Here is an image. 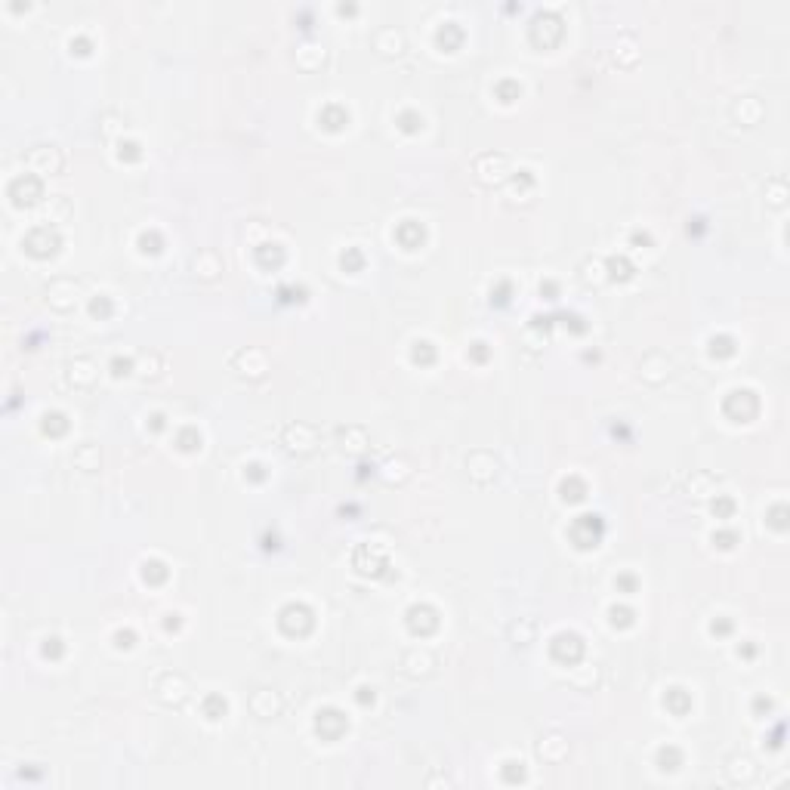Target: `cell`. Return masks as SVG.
<instances>
[{
  "instance_id": "6",
  "label": "cell",
  "mask_w": 790,
  "mask_h": 790,
  "mask_svg": "<svg viewBox=\"0 0 790 790\" xmlns=\"http://www.w3.org/2000/svg\"><path fill=\"white\" fill-rule=\"evenodd\" d=\"M497 457L494 454H488V451H476V454H469L467 457V472H469V479H476L479 485H485V482H491L497 476Z\"/></svg>"
},
{
  "instance_id": "9",
  "label": "cell",
  "mask_w": 790,
  "mask_h": 790,
  "mask_svg": "<svg viewBox=\"0 0 790 790\" xmlns=\"http://www.w3.org/2000/svg\"><path fill=\"white\" fill-rule=\"evenodd\" d=\"M46 300H50V306H56V309H71L74 300H78V281H71V278H62V281L50 284V291H46Z\"/></svg>"
},
{
  "instance_id": "10",
  "label": "cell",
  "mask_w": 790,
  "mask_h": 790,
  "mask_svg": "<svg viewBox=\"0 0 790 790\" xmlns=\"http://www.w3.org/2000/svg\"><path fill=\"white\" fill-rule=\"evenodd\" d=\"M337 442L346 454H365L370 448V439L361 426H343V430L337 432Z\"/></svg>"
},
{
  "instance_id": "5",
  "label": "cell",
  "mask_w": 790,
  "mask_h": 790,
  "mask_svg": "<svg viewBox=\"0 0 790 790\" xmlns=\"http://www.w3.org/2000/svg\"><path fill=\"white\" fill-rule=\"evenodd\" d=\"M247 707L254 710V717H259V719H272V717H278V713H281L284 701H281V695L272 692V689H256V692L247 698Z\"/></svg>"
},
{
  "instance_id": "18",
  "label": "cell",
  "mask_w": 790,
  "mask_h": 790,
  "mask_svg": "<svg viewBox=\"0 0 790 790\" xmlns=\"http://www.w3.org/2000/svg\"><path fill=\"white\" fill-rule=\"evenodd\" d=\"M219 272H222V266H219L217 254H210V250H204V254H198V256H194V275H201V278H217Z\"/></svg>"
},
{
  "instance_id": "24",
  "label": "cell",
  "mask_w": 790,
  "mask_h": 790,
  "mask_svg": "<svg viewBox=\"0 0 790 790\" xmlns=\"http://www.w3.org/2000/svg\"><path fill=\"white\" fill-rule=\"evenodd\" d=\"M583 281H587V284H602V281H606V269H602L599 259L583 263Z\"/></svg>"
},
{
  "instance_id": "13",
  "label": "cell",
  "mask_w": 790,
  "mask_h": 790,
  "mask_svg": "<svg viewBox=\"0 0 790 790\" xmlns=\"http://www.w3.org/2000/svg\"><path fill=\"white\" fill-rule=\"evenodd\" d=\"M726 772H729V778H732L735 784H750V781L757 778V766L750 763L747 757H735V759H729Z\"/></svg>"
},
{
  "instance_id": "20",
  "label": "cell",
  "mask_w": 790,
  "mask_h": 790,
  "mask_svg": "<svg viewBox=\"0 0 790 790\" xmlns=\"http://www.w3.org/2000/svg\"><path fill=\"white\" fill-rule=\"evenodd\" d=\"M68 213H71V207L65 198H50L43 204V219H50V222H65Z\"/></svg>"
},
{
  "instance_id": "11",
  "label": "cell",
  "mask_w": 790,
  "mask_h": 790,
  "mask_svg": "<svg viewBox=\"0 0 790 790\" xmlns=\"http://www.w3.org/2000/svg\"><path fill=\"white\" fill-rule=\"evenodd\" d=\"M670 361H667V355H661V352H655V355H648L643 365H639V374H643L645 383H664L667 377H670Z\"/></svg>"
},
{
  "instance_id": "27",
  "label": "cell",
  "mask_w": 790,
  "mask_h": 790,
  "mask_svg": "<svg viewBox=\"0 0 790 790\" xmlns=\"http://www.w3.org/2000/svg\"><path fill=\"white\" fill-rule=\"evenodd\" d=\"M118 130H124V124H118V118H111V115H108V118H105V124H102V133H105V136H115Z\"/></svg>"
},
{
  "instance_id": "4",
  "label": "cell",
  "mask_w": 790,
  "mask_h": 790,
  "mask_svg": "<svg viewBox=\"0 0 790 790\" xmlns=\"http://www.w3.org/2000/svg\"><path fill=\"white\" fill-rule=\"evenodd\" d=\"M28 167L34 173H59L62 170V152L56 145H37L28 152Z\"/></svg>"
},
{
  "instance_id": "8",
  "label": "cell",
  "mask_w": 790,
  "mask_h": 790,
  "mask_svg": "<svg viewBox=\"0 0 790 790\" xmlns=\"http://www.w3.org/2000/svg\"><path fill=\"white\" fill-rule=\"evenodd\" d=\"M432 667H435L432 655H430V652H420V648H414V652H407V655L402 658V673L414 676V680H426V676L432 673Z\"/></svg>"
},
{
  "instance_id": "22",
  "label": "cell",
  "mask_w": 790,
  "mask_h": 790,
  "mask_svg": "<svg viewBox=\"0 0 790 790\" xmlns=\"http://www.w3.org/2000/svg\"><path fill=\"white\" fill-rule=\"evenodd\" d=\"M596 680H599V670H596V667H590V664H583V667H578V670L571 673V682L578 685V689H593Z\"/></svg>"
},
{
  "instance_id": "2",
  "label": "cell",
  "mask_w": 790,
  "mask_h": 790,
  "mask_svg": "<svg viewBox=\"0 0 790 790\" xmlns=\"http://www.w3.org/2000/svg\"><path fill=\"white\" fill-rule=\"evenodd\" d=\"M281 445L291 454H312L318 448V432L309 423H287L281 430Z\"/></svg>"
},
{
  "instance_id": "21",
  "label": "cell",
  "mask_w": 790,
  "mask_h": 790,
  "mask_svg": "<svg viewBox=\"0 0 790 790\" xmlns=\"http://www.w3.org/2000/svg\"><path fill=\"white\" fill-rule=\"evenodd\" d=\"M713 485H717V479H713L710 472H695V476L689 479V491H692L695 497H710Z\"/></svg>"
},
{
  "instance_id": "15",
  "label": "cell",
  "mask_w": 790,
  "mask_h": 790,
  "mask_svg": "<svg viewBox=\"0 0 790 790\" xmlns=\"http://www.w3.org/2000/svg\"><path fill=\"white\" fill-rule=\"evenodd\" d=\"M374 46L383 56H398V53H402V46H405V41H402V34H398L395 28H383V31L374 37Z\"/></svg>"
},
{
  "instance_id": "14",
  "label": "cell",
  "mask_w": 790,
  "mask_h": 790,
  "mask_svg": "<svg viewBox=\"0 0 790 790\" xmlns=\"http://www.w3.org/2000/svg\"><path fill=\"white\" fill-rule=\"evenodd\" d=\"M537 754H541L546 763H559V759L568 754V741L559 738V735H550V738H544L541 744H537Z\"/></svg>"
},
{
  "instance_id": "1",
  "label": "cell",
  "mask_w": 790,
  "mask_h": 790,
  "mask_svg": "<svg viewBox=\"0 0 790 790\" xmlns=\"http://www.w3.org/2000/svg\"><path fill=\"white\" fill-rule=\"evenodd\" d=\"M472 173H476V180L482 185H504L509 180V173H513V164H509L506 155H479L476 164H472Z\"/></svg>"
},
{
  "instance_id": "26",
  "label": "cell",
  "mask_w": 790,
  "mask_h": 790,
  "mask_svg": "<svg viewBox=\"0 0 790 790\" xmlns=\"http://www.w3.org/2000/svg\"><path fill=\"white\" fill-rule=\"evenodd\" d=\"M769 201H772L775 207H781V204H784V185L778 182V180L772 182V192H769Z\"/></svg>"
},
{
  "instance_id": "19",
  "label": "cell",
  "mask_w": 790,
  "mask_h": 790,
  "mask_svg": "<svg viewBox=\"0 0 790 790\" xmlns=\"http://www.w3.org/2000/svg\"><path fill=\"white\" fill-rule=\"evenodd\" d=\"M534 620H528V618H522V620H516L513 627H509V639H513L516 645H528V643H534Z\"/></svg>"
},
{
  "instance_id": "23",
  "label": "cell",
  "mask_w": 790,
  "mask_h": 790,
  "mask_svg": "<svg viewBox=\"0 0 790 790\" xmlns=\"http://www.w3.org/2000/svg\"><path fill=\"white\" fill-rule=\"evenodd\" d=\"M383 476H386V482H405L407 476H411V469H407L405 460H389L383 467Z\"/></svg>"
},
{
  "instance_id": "3",
  "label": "cell",
  "mask_w": 790,
  "mask_h": 790,
  "mask_svg": "<svg viewBox=\"0 0 790 790\" xmlns=\"http://www.w3.org/2000/svg\"><path fill=\"white\" fill-rule=\"evenodd\" d=\"M155 695H157V701H161V704H167V707H180V704L189 701L192 685L180 673H164L161 680H157V685H155Z\"/></svg>"
},
{
  "instance_id": "25",
  "label": "cell",
  "mask_w": 790,
  "mask_h": 790,
  "mask_svg": "<svg viewBox=\"0 0 790 790\" xmlns=\"http://www.w3.org/2000/svg\"><path fill=\"white\" fill-rule=\"evenodd\" d=\"M157 368H161V358H157V355L139 361V374H142V377H157V374H161Z\"/></svg>"
},
{
  "instance_id": "12",
  "label": "cell",
  "mask_w": 790,
  "mask_h": 790,
  "mask_svg": "<svg viewBox=\"0 0 790 790\" xmlns=\"http://www.w3.org/2000/svg\"><path fill=\"white\" fill-rule=\"evenodd\" d=\"M65 374H68V383H74V386H93V383H96V365H93V361H87V358H80V361H74V365H68V370H65Z\"/></svg>"
},
{
  "instance_id": "17",
  "label": "cell",
  "mask_w": 790,
  "mask_h": 790,
  "mask_svg": "<svg viewBox=\"0 0 790 790\" xmlns=\"http://www.w3.org/2000/svg\"><path fill=\"white\" fill-rule=\"evenodd\" d=\"M296 62H300V68L315 71V68H318V65L324 62V46H318V43H306V46H300V50H296Z\"/></svg>"
},
{
  "instance_id": "7",
  "label": "cell",
  "mask_w": 790,
  "mask_h": 790,
  "mask_svg": "<svg viewBox=\"0 0 790 790\" xmlns=\"http://www.w3.org/2000/svg\"><path fill=\"white\" fill-rule=\"evenodd\" d=\"M232 370L241 377H263L266 374V355L259 349H241L232 358Z\"/></svg>"
},
{
  "instance_id": "16",
  "label": "cell",
  "mask_w": 790,
  "mask_h": 790,
  "mask_svg": "<svg viewBox=\"0 0 790 790\" xmlns=\"http://www.w3.org/2000/svg\"><path fill=\"white\" fill-rule=\"evenodd\" d=\"M99 463H102V454H99L96 445H80V448L74 451V467L83 469V472L99 469Z\"/></svg>"
}]
</instances>
